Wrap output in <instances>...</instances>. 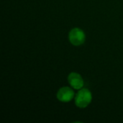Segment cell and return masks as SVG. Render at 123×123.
<instances>
[{
	"label": "cell",
	"mask_w": 123,
	"mask_h": 123,
	"mask_svg": "<svg viewBox=\"0 0 123 123\" xmlns=\"http://www.w3.org/2000/svg\"><path fill=\"white\" fill-rule=\"evenodd\" d=\"M74 97V92L70 87L65 86L59 89L57 93V98L59 101L63 102H68Z\"/></svg>",
	"instance_id": "obj_3"
},
{
	"label": "cell",
	"mask_w": 123,
	"mask_h": 123,
	"mask_svg": "<svg viewBox=\"0 0 123 123\" xmlns=\"http://www.w3.org/2000/svg\"><path fill=\"white\" fill-rule=\"evenodd\" d=\"M71 86L75 89H81L84 86V80L81 76L77 73H71L68 77Z\"/></svg>",
	"instance_id": "obj_4"
},
{
	"label": "cell",
	"mask_w": 123,
	"mask_h": 123,
	"mask_svg": "<svg viewBox=\"0 0 123 123\" xmlns=\"http://www.w3.org/2000/svg\"><path fill=\"white\" fill-rule=\"evenodd\" d=\"M92 93L87 89H81L75 97V104L78 107H86L92 101Z\"/></svg>",
	"instance_id": "obj_1"
},
{
	"label": "cell",
	"mask_w": 123,
	"mask_h": 123,
	"mask_svg": "<svg viewBox=\"0 0 123 123\" xmlns=\"http://www.w3.org/2000/svg\"><path fill=\"white\" fill-rule=\"evenodd\" d=\"M68 38L73 45H82L85 41V34L82 30L79 28H74L71 30Z\"/></svg>",
	"instance_id": "obj_2"
}]
</instances>
